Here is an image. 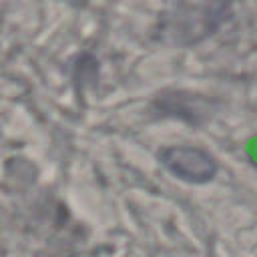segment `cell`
<instances>
[{
	"instance_id": "obj_1",
	"label": "cell",
	"mask_w": 257,
	"mask_h": 257,
	"mask_svg": "<svg viewBox=\"0 0 257 257\" xmlns=\"http://www.w3.org/2000/svg\"><path fill=\"white\" fill-rule=\"evenodd\" d=\"M161 165L179 181L191 185H205L215 179L217 175V161L215 157L193 145H173L159 153Z\"/></svg>"
}]
</instances>
